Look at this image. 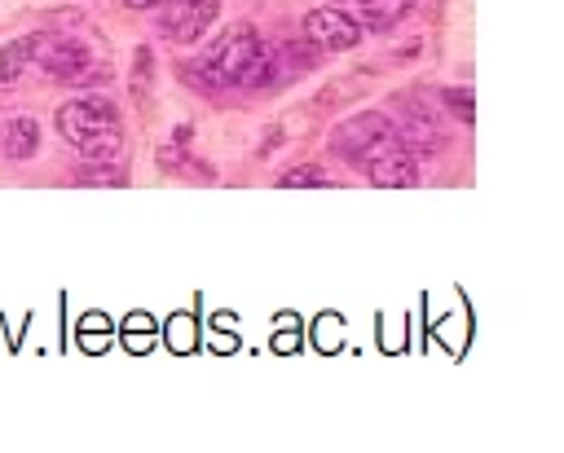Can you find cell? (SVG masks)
I'll use <instances>...</instances> for the list:
<instances>
[{
	"mask_svg": "<svg viewBox=\"0 0 564 453\" xmlns=\"http://www.w3.org/2000/svg\"><path fill=\"white\" fill-rule=\"evenodd\" d=\"M330 145H335L348 163H370L375 154H383V150L397 145V123H392L383 110H361V114L344 119V123L330 132Z\"/></svg>",
	"mask_w": 564,
	"mask_h": 453,
	"instance_id": "2",
	"label": "cell"
},
{
	"mask_svg": "<svg viewBox=\"0 0 564 453\" xmlns=\"http://www.w3.org/2000/svg\"><path fill=\"white\" fill-rule=\"evenodd\" d=\"M273 75H278V53L260 40V44H256V53H251V62L242 66L238 84H242V88H269V84H273Z\"/></svg>",
	"mask_w": 564,
	"mask_h": 453,
	"instance_id": "10",
	"label": "cell"
},
{
	"mask_svg": "<svg viewBox=\"0 0 564 453\" xmlns=\"http://www.w3.org/2000/svg\"><path fill=\"white\" fill-rule=\"evenodd\" d=\"M79 185H123V176H119L115 167H106V163H101V167L88 163V172L79 176Z\"/></svg>",
	"mask_w": 564,
	"mask_h": 453,
	"instance_id": "15",
	"label": "cell"
},
{
	"mask_svg": "<svg viewBox=\"0 0 564 453\" xmlns=\"http://www.w3.org/2000/svg\"><path fill=\"white\" fill-rule=\"evenodd\" d=\"M26 40H31V62H40L53 79H75L88 66L84 40L70 35H26Z\"/></svg>",
	"mask_w": 564,
	"mask_h": 453,
	"instance_id": "5",
	"label": "cell"
},
{
	"mask_svg": "<svg viewBox=\"0 0 564 453\" xmlns=\"http://www.w3.org/2000/svg\"><path fill=\"white\" fill-rule=\"evenodd\" d=\"M26 62H31V40H26V35L13 40V44H4V48H0V88L13 84V79L22 75Z\"/></svg>",
	"mask_w": 564,
	"mask_h": 453,
	"instance_id": "12",
	"label": "cell"
},
{
	"mask_svg": "<svg viewBox=\"0 0 564 453\" xmlns=\"http://www.w3.org/2000/svg\"><path fill=\"white\" fill-rule=\"evenodd\" d=\"M128 343L145 347L150 343V317H128Z\"/></svg>",
	"mask_w": 564,
	"mask_h": 453,
	"instance_id": "16",
	"label": "cell"
},
{
	"mask_svg": "<svg viewBox=\"0 0 564 453\" xmlns=\"http://www.w3.org/2000/svg\"><path fill=\"white\" fill-rule=\"evenodd\" d=\"M308 185H326V172L317 163H304V167H291L278 176V189H308Z\"/></svg>",
	"mask_w": 564,
	"mask_h": 453,
	"instance_id": "13",
	"label": "cell"
},
{
	"mask_svg": "<svg viewBox=\"0 0 564 453\" xmlns=\"http://www.w3.org/2000/svg\"><path fill=\"white\" fill-rule=\"evenodd\" d=\"M304 40L317 48V53H348L361 44V22L335 4L326 9H313L304 13Z\"/></svg>",
	"mask_w": 564,
	"mask_h": 453,
	"instance_id": "3",
	"label": "cell"
},
{
	"mask_svg": "<svg viewBox=\"0 0 564 453\" xmlns=\"http://www.w3.org/2000/svg\"><path fill=\"white\" fill-rule=\"evenodd\" d=\"M75 154H79L84 163H115V158L123 154V132H119V123H115V128H101V132H88V136L75 145Z\"/></svg>",
	"mask_w": 564,
	"mask_h": 453,
	"instance_id": "9",
	"label": "cell"
},
{
	"mask_svg": "<svg viewBox=\"0 0 564 453\" xmlns=\"http://www.w3.org/2000/svg\"><path fill=\"white\" fill-rule=\"evenodd\" d=\"M119 123V110L110 97H97V92H84V97H70L66 106H57V132L79 145L88 132H101V128H115Z\"/></svg>",
	"mask_w": 564,
	"mask_h": 453,
	"instance_id": "4",
	"label": "cell"
},
{
	"mask_svg": "<svg viewBox=\"0 0 564 453\" xmlns=\"http://www.w3.org/2000/svg\"><path fill=\"white\" fill-rule=\"evenodd\" d=\"M176 343H181V347H189V343H194V339H189L185 317H176V321H172V347H176Z\"/></svg>",
	"mask_w": 564,
	"mask_h": 453,
	"instance_id": "17",
	"label": "cell"
},
{
	"mask_svg": "<svg viewBox=\"0 0 564 453\" xmlns=\"http://www.w3.org/2000/svg\"><path fill=\"white\" fill-rule=\"evenodd\" d=\"M216 13H220V0H172V4L163 9L159 26H163L167 40L194 44V40H203V31L216 22Z\"/></svg>",
	"mask_w": 564,
	"mask_h": 453,
	"instance_id": "6",
	"label": "cell"
},
{
	"mask_svg": "<svg viewBox=\"0 0 564 453\" xmlns=\"http://www.w3.org/2000/svg\"><path fill=\"white\" fill-rule=\"evenodd\" d=\"M397 145H401V150H410V154H419V150H436V145H441V132H436L423 114H414L410 123H401V128H397Z\"/></svg>",
	"mask_w": 564,
	"mask_h": 453,
	"instance_id": "11",
	"label": "cell"
},
{
	"mask_svg": "<svg viewBox=\"0 0 564 453\" xmlns=\"http://www.w3.org/2000/svg\"><path fill=\"white\" fill-rule=\"evenodd\" d=\"M441 97H445V106H449V110H454L463 123H471V119H476V101H471V88H445Z\"/></svg>",
	"mask_w": 564,
	"mask_h": 453,
	"instance_id": "14",
	"label": "cell"
},
{
	"mask_svg": "<svg viewBox=\"0 0 564 453\" xmlns=\"http://www.w3.org/2000/svg\"><path fill=\"white\" fill-rule=\"evenodd\" d=\"M128 9H150V4H159V0H123Z\"/></svg>",
	"mask_w": 564,
	"mask_h": 453,
	"instance_id": "18",
	"label": "cell"
},
{
	"mask_svg": "<svg viewBox=\"0 0 564 453\" xmlns=\"http://www.w3.org/2000/svg\"><path fill=\"white\" fill-rule=\"evenodd\" d=\"M256 44H260V35H256V26H247V22H238V26H229L194 66H189V75H194V84L198 88H234L238 84V75H242V66L251 62V53H256Z\"/></svg>",
	"mask_w": 564,
	"mask_h": 453,
	"instance_id": "1",
	"label": "cell"
},
{
	"mask_svg": "<svg viewBox=\"0 0 564 453\" xmlns=\"http://www.w3.org/2000/svg\"><path fill=\"white\" fill-rule=\"evenodd\" d=\"M35 150H40V123L26 119V114L9 119V123H4V136H0V154L13 158V163H22V158H31Z\"/></svg>",
	"mask_w": 564,
	"mask_h": 453,
	"instance_id": "8",
	"label": "cell"
},
{
	"mask_svg": "<svg viewBox=\"0 0 564 453\" xmlns=\"http://www.w3.org/2000/svg\"><path fill=\"white\" fill-rule=\"evenodd\" d=\"M344 4H348V9H357V4H370V0H344ZM348 9H344V13H348Z\"/></svg>",
	"mask_w": 564,
	"mask_h": 453,
	"instance_id": "19",
	"label": "cell"
},
{
	"mask_svg": "<svg viewBox=\"0 0 564 453\" xmlns=\"http://www.w3.org/2000/svg\"><path fill=\"white\" fill-rule=\"evenodd\" d=\"M366 167H370V185H379V189H410V185H419V163L401 145L375 154Z\"/></svg>",
	"mask_w": 564,
	"mask_h": 453,
	"instance_id": "7",
	"label": "cell"
}]
</instances>
